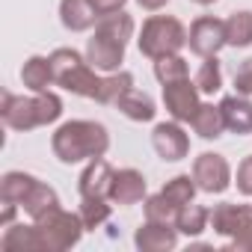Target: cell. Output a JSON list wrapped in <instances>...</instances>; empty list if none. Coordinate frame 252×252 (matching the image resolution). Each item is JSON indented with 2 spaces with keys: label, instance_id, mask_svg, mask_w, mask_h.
Masks as SVG:
<instances>
[{
  "label": "cell",
  "instance_id": "4dcf8cb0",
  "mask_svg": "<svg viewBox=\"0 0 252 252\" xmlns=\"http://www.w3.org/2000/svg\"><path fill=\"white\" fill-rule=\"evenodd\" d=\"M143 214H146V220H155V222H175L178 208L163 193H155V196L143 199Z\"/></svg>",
  "mask_w": 252,
  "mask_h": 252
},
{
  "label": "cell",
  "instance_id": "d6a6232c",
  "mask_svg": "<svg viewBox=\"0 0 252 252\" xmlns=\"http://www.w3.org/2000/svg\"><path fill=\"white\" fill-rule=\"evenodd\" d=\"M234 89H237V95H252V60H246V63H240V68L234 71Z\"/></svg>",
  "mask_w": 252,
  "mask_h": 252
},
{
  "label": "cell",
  "instance_id": "cb8c5ba5",
  "mask_svg": "<svg viewBox=\"0 0 252 252\" xmlns=\"http://www.w3.org/2000/svg\"><path fill=\"white\" fill-rule=\"evenodd\" d=\"M208 225H211V211L202 208V205H196V202L184 205V208L178 211V217H175V228H178L184 237H199Z\"/></svg>",
  "mask_w": 252,
  "mask_h": 252
},
{
  "label": "cell",
  "instance_id": "f546056e",
  "mask_svg": "<svg viewBox=\"0 0 252 252\" xmlns=\"http://www.w3.org/2000/svg\"><path fill=\"white\" fill-rule=\"evenodd\" d=\"M193 80H196V86H199L202 95L220 92V89H222V68H220V60H217V57H205Z\"/></svg>",
  "mask_w": 252,
  "mask_h": 252
},
{
  "label": "cell",
  "instance_id": "e0dca14e",
  "mask_svg": "<svg viewBox=\"0 0 252 252\" xmlns=\"http://www.w3.org/2000/svg\"><path fill=\"white\" fill-rule=\"evenodd\" d=\"M0 249L3 252H45L36 222H30V225H24V222L6 225L3 237H0Z\"/></svg>",
  "mask_w": 252,
  "mask_h": 252
},
{
  "label": "cell",
  "instance_id": "4316f807",
  "mask_svg": "<svg viewBox=\"0 0 252 252\" xmlns=\"http://www.w3.org/2000/svg\"><path fill=\"white\" fill-rule=\"evenodd\" d=\"M160 193L181 211L184 205H190L193 199H196V193H199V184H196V178L193 175H175V178H169L163 187H160Z\"/></svg>",
  "mask_w": 252,
  "mask_h": 252
},
{
  "label": "cell",
  "instance_id": "d6986e66",
  "mask_svg": "<svg viewBox=\"0 0 252 252\" xmlns=\"http://www.w3.org/2000/svg\"><path fill=\"white\" fill-rule=\"evenodd\" d=\"M21 208H24V214H27L30 220H42V217H48L51 211H57V208H63V205H60L57 190H54L51 184H45V181L36 178V184H33V190L27 193V199L21 202Z\"/></svg>",
  "mask_w": 252,
  "mask_h": 252
},
{
  "label": "cell",
  "instance_id": "e575fe53",
  "mask_svg": "<svg viewBox=\"0 0 252 252\" xmlns=\"http://www.w3.org/2000/svg\"><path fill=\"white\" fill-rule=\"evenodd\" d=\"M89 3H92V9L98 12V18H104V15L122 12V9H125V3H128V0H89Z\"/></svg>",
  "mask_w": 252,
  "mask_h": 252
},
{
  "label": "cell",
  "instance_id": "1f68e13d",
  "mask_svg": "<svg viewBox=\"0 0 252 252\" xmlns=\"http://www.w3.org/2000/svg\"><path fill=\"white\" fill-rule=\"evenodd\" d=\"M234 184H237V193L252 199V155H246L240 163H237V175H234Z\"/></svg>",
  "mask_w": 252,
  "mask_h": 252
},
{
  "label": "cell",
  "instance_id": "8992f818",
  "mask_svg": "<svg viewBox=\"0 0 252 252\" xmlns=\"http://www.w3.org/2000/svg\"><path fill=\"white\" fill-rule=\"evenodd\" d=\"M193 178L199 184L202 193H211V196H220L228 190L231 184V166L222 155L217 152H202L196 160H193Z\"/></svg>",
  "mask_w": 252,
  "mask_h": 252
},
{
  "label": "cell",
  "instance_id": "52a82bcc",
  "mask_svg": "<svg viewBox=\"0 0 252 252\" xmlns=\"http://www.w3.org/2000/svg\"><path fill=\"white\" fill-rule=\"evenodd\" d=\"M187 45L196 57H217L228 42H225V21L214 18V15H202L190 24L187 30Z\"/></svg>",
  "mask_w": 252,
  "mask_h": 252
},
{
  "label": "cell",
  "instance_id": "d4e9b609",
  "mask_svg": "<svg viewBox=\"0 0 252 252\" xmlns=\"http://www.w3.org/2000/svg\"><path fill=\"white\" fill-rule=\"evenodd\" d=\"M131 86H134V74H131V71H125V68L110 71V74L101 77V86H98L95 101H98V104H116Z\"/></svg>",
  "mask_w": 252,
  "mask_h": 252
},
{
  "label": "cell",
  "instance_id": "7402d4cb",
  "mask_svg": "<svg viewBox=\"0 0 252 252\" xmlns=\"http://www.w3.org/2000/svg\"><path fill=\"white\" fill-rule=\"evenodd\" d=\"M95 30H98L101 36H107V39L119 42V45H128V42L134 39V33H137V24H134V18H131L128 12L122 9V12H113V15L98 18Z\"/></svg>",
  "mask_w": 252,
  "mask_h": 252
},
{
  "label": "cell",
  "instance_id": "4fadbf2b",
  "mask_svg": "<svg viewBox=\"0 0 252 252\" xmlns=\"http://www.w3.org/2000/svg\"><path fill=\"white\" fill-rule=\"evenodd\" d=\"M113 175H116V169H113V166H110L104 158L86 160V169H83V172H80V178H77V190H80V196H98V199H110Z\"/></svg>",
  "mask_w": 252,
  "mask_h": 252
},
{
  "label": "cell",
  "instance_id": "ac0fdd59",
  "mask_svg": "<svg viewBox=\"0 0 252 252\" xmlns=\"http://www.w3.org/2000/svg\"><path fill=\"white\" fill-rule=\"evenodd\" d=\"M116 107L122 110V116H128L131 122H152V119L158 116L155 98H152L149 92L137 89V86H131L128 92H125V95L116 101Z\"/></svg>",
  "mask_w": 252,
  "mask_h": 252
},
{
  "label": "cell",
  "instance_id": "8fae6325",
  "mask_svg": "<svg viewBox=\"0 0 252 252\" xmlns=\"http://www.w3.org/2000/svg\"><path fill=\"white\" fill-rule=\"evenodd\" d=\"M125 48H128V45H119V42H113V39H107V36H101V33L95 30L92 39L86 42V60H89L92 68L110 74V71H119V68H122V63H125Z\"/></svg>",
  "mask_w": 252,
  "mask_h": 252
},
{
  "label": "cell",
  "instance_id": "ba28073f",
  "mask_svg": "<svg viewBox=\"0 0 252 252\" xmlns=\"http://www.w3.org/2000/svg\"><path fill=\"white\" fill-rule=\"evenodd\" d=\"M199 86H196V80H190V77H184V80H175V83H166L163 86V107H166V113H169V119H175V122H193V116H196V110H199Z\"/></svg>",
  "mask_w": 252,
  "mask_h": 252
},
{
  "label": "cell",
  "instance_id": "8d00e7d4",
  "mask_svg": "<svg viewBox=\"0 0 252 252\" xmlns=\"http://www.w3.org/2000/svg\"><path fill=\"white\" fill-rule=\"evenodd\" d=\"M15 211H18V205H9V202H6V208H3V217H0V228L12 225V220H15Z\"/></svg>",
  "mask_w": 252,
  "mask_h": 252
},
{
  "label": "cell",
  "instance_id": "d590c367",
  "mask_svg": "<svg viewBox=\"0 0 252 252\" xmlns=\"http://www.w3.org/2000/svg\"><path fill=\"white\" fill-rule=\"evenodd\" d=\"M140 3V9H146V12H158V9H163L169 0H137Z\"/></svg>",
  "mask_w": 252,
  "mask_h": 252
},
{
  "label": "cell",
  "instance_id": "44dd1931",
  "mask_svg": "<svg viewBox=\"0 0 252 252\" xmlns=\"http://www.w3.org/2000/svg\"><path fill=\"white\" fill-rule=\"evenodd\" d=\"M21 83L30 92H48V86H54L51 57H30L21 68Z\"/></svg>",
  "mask_w": 252,
  "mask_h": 252
},
{
  "label": "cell",
  "instance_id": "2e32d148",
  "mask_svg": "<svg viewBox=\"0 0 252 252\" xmlns=\"http://www.w3.org/2000/svg\"><path fill=\"white\" fill-rule=\"evenodd\" d=\"M60 21L71 33H86L98 24V12L89 0H60Z\"/></svg>",
  "mask_w": 252,
  "mask_h": 252
},
{
  "label": "cell",
  "instance_id": "74e56055",
  "mask_svg": "<svg viewBox=\"0 0 252 252\" xmlns=\"http://www.w3.org/2000/svg\"><path fill=\"white\" fill-rule=\"evenodd\" d=\"M190 3H196V6H211V3H217V0H190Z\"/></svg>",
  "mask_w": 252,
  "mask_h": 252
},
{
  "label": "cell",
  "instance_id": "6da1fadb",
  "mask_svg": "<svg viewBox=\"0 0 252 252\" xmlns=\"http://www.w3.org/2000/svg\"><path fill=\"white\" fill-rule=\"evenodd\" d=\"M51 149L54 158L65 166L95 160L110 152V131L92 119H71L57 128V134L51 137Z\"/></svg>",
  "mask_w": 252,
  "mask_h": 252
},
{
  "label": "cell",
  "instance_id": "ffe728a7",
  "mask_svg": "<svg viewBox=\"0 0 252 252\" xmlns=\"http://www.w3.org/2000/svg\"><path fill=\"white\" fill-rule=\"evenodd\" d=\"M190 125H193V131L202 140H220L225 134V119H222L220 104H199V110H196Z\"/></svg>",
  "mask_w": 252,
  "mask_h": 252
},
{
  "label": "cell",
  "instance_id": "7c38bea8",
  "mask_svg": "<svg viewBox=\"0 0 252 252\" xmlns=\"http://www.w3.org/2000/svg\"><path fill=\"white\" fill-rule=\"evenodd\" d=\"M146 175L140 169H116L113 175V187H110V202L113 205H137L146 199Z\"/></svg>",
  "mask_w": 252,
  "mask_h": 252
},
{
  "label": "cell",
  "instance_id": "9a60e30c",
  "mask_svg": "<svg viewBox=\"0 0 252 252\" xmlns=\"http://www.w3.org/2000/svg\"><path fill=\"white\" fill-rule=\"evenodd\" d=\"M220 110H222V119H225V131L237 134V137H246L252 134V101L246 95H225L220 101Z\"/></svg>",
  "mask_w": 252,
  "mask_h": 252
},
{
  "label": "cell",
  "instance_id": "83f0119b",
  "mask_svg": "<svg viewBox=\"0 0 252 252\" xmlns=\"http://www.w3.org/2000/svg\"><path fill=\"white\" fill-rule=\"evenodd\" d=\"M110 199H98V196H80V208H77V214H80V220H83V225H86V231H95V228H101L107 220H110Z\"/></svg>",
  "mask_w": 252,
  "mask_h": 252
},
{
  "label": "cell",
  "instance_id": "5b68a950",
  "mask_svg": "<svg viewBox=\"0 0 252 252\" xmlns=\"http://www.w3.org/2000/svg\"><path fill=\"white\" fill-rule=\"evenodd\" d=\"M33 222L39 228V237H42V249L45 252H65V249L77 246L80 237H83V231H86L80 214L77 211H65V208H57L48 217L33 220Z\"/></svg>",
  "mask_w": 252,
  "mask_h": 252
},
{
  "label": "cell",
  "instance_id": "f1b7e54d",
  "mask_svg": "<svg viewBox=\"0 0 252 252\" xmlns=\"http://www.w3.org/2000/svg\"><path fill=\"white\" fill-rule=\"evenodd\" d=\"M155 77H158L160 86H166V83H175V80L190 77V65H187V60L181 54H169V57L155 60Z\"/></svg>",
  "mask_w": 252,
  "mask_h": 252
},
{
  "label": "cell",
  "instance_id": "277c9868",
  "mask_svg": "<svg viewBox=\"0 0 252 252\" xmlns=\"http://www.w3.org/2000/svg\"><path fill=\"white\" fill-rule=\"evenodd\" d=\"M137 45H140V54L149 57L152 63L169 54H181V48L187 45V27L175 15H152L143 21Z\"/></svg>",
  "mask_w": 252,
  "mask_h": 252
},
{
  "label": "cell",
  "instance_id": "5bb4252c",
  "mask_svg": "<svg viewBox=\"0 0 252 252\" xmlns=\"http://www.w3.org/2000/svg\"><path fill=\"white\" fill-rule=\"evenodd\" d=\"M252 220V205H234V202H222L211 211V228L220 237H234L246 222Z\"/></svg>",
  "mask_w": 252,
  "mask_h": 252
},
{
  "label": "cell",
  "instance_id": "836d02e7",
  "mask_svg": "<svg viewBox=\"0 0 252 252\" xmlns=\"http://www.w3.org/2000/svg\"><path fill=\"white\" fill-rule=\"evenodd\" d=\"M228 246H231V249H240V252H252V220L228 240Z\"/></svg>",
  "mask_w": 252,
  "mask_h": 252
},
{
  "label": "cell",
  "instance_id": "7a4b0ae2",
  "mask_svg": "<svg viewBox=\"0 0 252 252\" xmlns=\"http://www.w3.org/2000/svg\"><path fill=\"white\" fill-rule=\"evenodd\" d=\"M0 116H3L6 128L12 131H33V128H45L54 125L63 116V98L57 92H33V95H15V92H3V104H0Z\"/></svg>",
  "mask_w": 252,
  "mask_h": 252
},
{
  "label": "cell",
  "instance_id": "603a6c76",
  "mask_svg": "<svg viewBox=\"0 0 252 252\" xmlns=\"http://www.w3.org/2000/svg\"><path fill=\"white\" fill-rule=\"evenodd\" d=\"M33 184H36V175H30V172H18V169L6 172L3 178H0V202H3V205L9 202V205L21 208V202L27 199Z\"/></svg>",
  "mask_w": 252,
  "mask_h": 252
},
{
  "label": "cell",
  "instance_id": "30bf717a",
  "mask_svg": "<svg viewBox=\"0 0 252 252\" xmlns=\"http://www.w3.org/2000/svg\"><path fill=\"white\" fill-rule=\"evenodd\" d=\"M181 231L175 228V222H155L146 220L137 231H134V246L140 252H172L178 246Z\"/></svg>",
  "mask_w": 252,
  "mask_h": 252
},
{
  "label": "cell",
  "instance_id": "484cf974",
  "mask_svg": "<svg viewBox=\"0 0 252 252\" xmlns=\"http://www.w3.org/2000/svg\"><path fill=\"white\" fill-rule=\"evenodd\" d=\"M225 42L231 48H249L252 45V9L231 12L225 18Z\"/></svg>",
  "mask_w": 252,
  "mask_h": 252
},
{
  "label": "cell",
  "instance_id": "9c48e42d",
  "mask_svg": "<svg viewBox=\"0 0 252 252\" xmlns=\"http://www.w3.org/2000/svg\"><path fill=\"white\" fill-rule=\"evenodd\" d=\"M152 146L160 155V160L166 163H178L190 155V137L184 134L181 122H158L152 131Z\"/></svg>",
  "mask_w": 252,
  "mask_h": 252
},
{
  "label": "cell",
  "instance_id": "3957f363",
  "mask_svg": "<svg viewBox=\"0 0 252 252\" xmlns=\"http://www.w3.org/2000/svg\"><path fill=\"white\" fill-rule=\"evenodd\" d=\"M51 68H54V86H63L65 92L80 98L98 95V86H101L98 68H92L89 60L74 48H57L51 54Z\"/></svg>",
  "mask_w": 252,
  "mask_h": 252
}]
</instances>
